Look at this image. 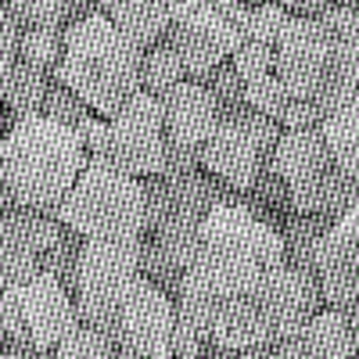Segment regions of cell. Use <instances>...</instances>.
<instances>
[{
  "mask_svg": "<svg viewBox=\"0 0 359 359\" xmlns=\"http://www.w3.org/2000/svg\"><path fill=\"white\" fill-rule=\"evenodd\" d=\"M86 165L79 133L47 115H29L0 140V172L18 205L40 208L57 219V205Z\"/></svg>",
  "mask_w": 359,
  "mask_h": 359,
  "instance_id": "cell-1",
  "label": "cell"
},
{
  "mask_svg": "<svg viewBox=\"0 0 359 359\" xmlns=\"http://www.w3.org/2000/svg\"><path fill=\"white\" fill-rule=\"evenodd\" d=\"M140 57L144 50L133 40L94 15L65 29V54L50 76L79 94L94 115L111 118L140 90Z\"/></svg>",
  "mask_w": 359,
  "mask_h": 359,
  "instance_id": "cell-2",
  "label": "cell"
},
{
  "mask_svg": "<svg viewBox=\"0 0 359 359\" xmlns=\"http://www.w3.org/2000/svg\"><path fill=\"white\" fill-rule=\"evenodd\" d=\"M57 223L83 237H144L140 180L111 162L86 158L72 191L57 205Z\"/></svg>",
  "mask_w": 359,
  "mask_h": 359,
  "instance_id": "cell-3",
  "label": "cell"
},
{
  "mask_svg": "<svg viewBox=\"0 0 359 359\" xmlns=\"http://www.w3.org/2000/svg\"><path fill=\"white\" fill-rule=\"evenodd\" d=\"M140 277V237H83L76 313L83 323L115 338L118 306Z\"/></svg>",
  "mask_w": 359,
  "mask_h": 359,
  "instance_id": "cell-4",
  "label": "cell"
},
{
  "mask_svg": "<svg viewBox=\"0 0 359 359\" xmlns=\"http://www.w3.org/2000/svg\"><path fill=\"white\" fill-rule=\"evenodd\" d=\"M76 323L79 313L72 291L50 273H36L0 291V331H4V338L29 341L40 352L54 355V348L65 341Z\"/></svg>",
  "mask_w": 359,
  "mask_h": 359,
  "instance_id": "cell-5",
  "label": "cell"
},
{
  "mask_svg": "<svg viewBox=\"0 0 359 359\" xmlns=\"http://www.w3.org/2000/svg\"><path fill=\"white\" fill-rule=\"evenodd\" d=\"M172 320H176L172 298L140 273L126 291L123 306H118V323H115L118 355L133 359L172 355Z\"/></svg>",
  "mask_w": 359,
  "mask_h": 359,
  "instance_id": "cell-6",
  "label": "cell"
},
{
  "mask_svg": "<svg viewBox=\"0 0 359 359\" xmlns=\"http://www.w3.org/2000/svg\"><path fill=\"white\" fill-rule=\"evenodd\" d=\"M111 165L130 176H158L165 162L162 97L137 90L111 118Z\"/></svg>",
  "mask_w": 359,
  "mask_h": 359,
  "instance_id": "cell-7",
  "label": "cell"
},
{
  "mask_svg": "<svg viewBox=\"0 0 359 359\" xmlns=\"http://www.w3.org/2000/svg\"><path fill=\"white\" fill-rule=\"evenodd\" d=\"M331 54H334V40L323 33L316 18L291 15L273 47V72L294 97L316 101L327 79H331Z\"/></svg>",
  "mask_w": 359,
  "mask_h": 359,
  "instance_id": "cell-8",
  "label": "cell"
},
{
  "mask_svg": "<svg viewBox=\"0 0 359 359\" xmlns=\"http://www.w3.org/2000/svg\"><path fill=\"white\" fill-rule=\"evenodd\" d=\"M255 302H259V313H262L269 334H273V345H277L287 334H294L313 313L323 309V287L316 277L294 269L291 262L262 266Z\"/></svg>",
  "mask_w": 359,
  "mask_h": 359,
  "instance_id": "cell-9",
  "label": "cell"
},
{
  "mask_svg": "<svg viewBox=\"0 0 359 359\" xmlns=\"http://www.w3.org/2000/svg\"><path fill=\"white\" fill-rule=\"evenodd\" d=\"M201 241L205 248H219L233 255H248L262 266H280L287 262L284 233L248 212L245 205H212L201 216Z\"/></svg>",
  "mask_w": 359,
  "mask_h": 359,
  "instance_id": "cell-10",
  "label": "cell"
},
{
  "mask_svg": "<svg viewBox=\"0 0 359 359\" xmlns=\"http://www.w3.org/2000/svg\"><path fill=\"white\" fill-rule=\"evenodd\" d=\"M323 302L352 313L359 306V208L338 216L316 248Z\"/></svg>",
  "mask_w": 359,
  "mask_h": 359,
  "instance_id": "cell-11",
  "label": "cell"
},
{
  "mask_svg": "<svg viewBox=\"0 0 359 359\" xmlns=\"http://www.w3.org/2000/svg\"><path fill=\"white\" fill-rule=\"evenodd\" d=\"M219 123V101L212 97V90L198 79H184L176 83L169 94L162 97V130H165V144L176 147H191L201 151L208 133Z\"/></svg>",
  "mask_w": 359,
  "mask_h": 359,
  "instance_id": "cell-12",
  "label": "cell"
},
{
  "mask_svg": "<svg viewBox=\"0 0 359 359\" xmlns=\"http://www.w3.org/2000/svg\"><path fill=\"white\" fill-rule=\"evenodd\" d=\"M262 162L266 158L255 147V140L248 137V130L241 123H233V118H219L216 130L208 133V140L201 147V165L216 180L230 184L233 191H252Z\"/></svg>",
  "mask_w": 359,
  "mask_h": 359,
  "instance_id": "cell-13",
  "label": "cell"
},
{
  "mask_svg": "<svg viewBox=\"0 0 359 359\" xmlns=\"http://www.w3.org/2000/svg\"><path fill=\"white\" fill-rule=\"evenodd\" d=\"M273 355L280 359H345L355 355V338H352V323L345 309L327 306L320 313H313L294 334H287L284 341L273 345Z\"/></svg>",
  "mask_w": 359,
  "mask_h": 359,
  "instance_id": "cell-14",
  "label": "cell"
},
{
  "mask_svg": "<svg viewBox=\"0 0 359 359\" xmlns=\"http://www.w3.org/2000/svg\"><path fill=\"white\" fill-rule=\"evenodd\" d=\"M287 208L291 212H323L338 219L352 212V208H359V176L331 162L323 172L287 187Z\"/></svg>",
  "mask_w": 359,
  "mask_h": 359,
  "instance_id": "cell-15",
  "label": "cell"
},
{
  "mask_svg": "<svg viewBox=\"0 0 359 359\" xmlns=\"http://www.w3.org/2000/svg\"><path fill=\"white\" fill-rule=\"evenodd\" d=\"M65 223H57L54 216L40 212L29 205H4L0 208V252H29V255H43L57 245Z\"/></svg>",
  "mask_w": 359,
  "mask_h": 359,
  "instance_id": "cell-16",
  "label": "cell"
},
{
  "mask_svg": "<svg viewBox=\"0 0 359 359\" xmlns=\"http://www.w3.org/2000/svg\"><path fill=\"white\" fill-rule=\"evenodd\" d=\"M273 165L277 172L284 176V184H302V180L323 172L331 165V151L323 144V133L320 126H309V130H284L277 147H273Z\"/></svg>",
  "mask_w": 359,
  "mask_h": 359,
  "instance_id": "cell-17",
  "label": "cell"
},
{
  "mask_svg": "<svg viewBox=\"0 0 359 359\" xmlns=\"http://www.w3.org/2000/svg\"><path fill=\"white\" fill-rule=\"evenodd\" d=\"M101 15L140 50L162 43L169 33V15L162 0H101Z\"/></svg>",
  "mask_w": 359,
  "mask_h": 359,
  "instance_id": "cell-18",
  "label": "cell"
},
{
  "mask_svg": "<svg viewBox=\"0 0 359 359\" xmlns=\"http://www.w3.org/2000/svg\"><path fill=\"white\" fill-rule=\"evenodd\" d=\"M47 90H50V72L22 62V57L0 72V97H4L8 108H11V126L18 123V118H29V115L43 111Z\"/></svg>",
  "mask_w": 359,
  "mask_h": 359,
  "instance_id": "cell-19",
  "label": "cell"
},
{
  "mask_svg": "<svg viewBox=\"0 0 359 359\" xmlns=\"http://www.w3.org/2000/svg\"><path fill=\"white\" fill-rule=\"evenodd\" d=\"M320 133H323L327 151H331V162L359 176V97L327 111L320 118Z\"/></svg>",
  "mask_w": 359,
  "mask_h": 359,
  "instance_id": "cell-20",
  "label": "cell"
},
{
  "mask_svg": "<svg viewBox=\"0 0 359 359\" xmlns=\"http://www.w3.org/2000/svg\"><path fill=\"white\" fill-rule=\"evenodd\" d=\"M331 223L334 219L323 212H291V219L284 226V248H287V262L294 269L316 277V248L323 241V233L331 230Z\"/></svg>",
  "mask_w": 359,
  "mask_h": 359,
  "instance_id": "cell-21",
  "label": "cell"
},
{
  "mask_svg": "<svg viewBox=\"0 0 359 359\" xmlns=\"http://www.w3.org/2000/svg\"><path fill=\"white\" fill-rule=\"evenodd\" d=\"M187 72H184V62H180V54L172 50L169 40L147 47L144 57H140V90L155 97H165L176 83H184Z\"/></svg>",
  "mask_w": 359,
  "mask_h": 359,
  "instance_id": "cell-22",
  "label": "cell"
},
{
  "mask_svg": "<svg viewBox=\"0 0 359 359\" xmlns=\"http://www.w3.org/2000/svg\"><path fill=\"white\" fill-rule=\"evenodd\" d=\"M151 237H155L158 248H162L180 269H187V266L201 255V248H205V241H201V219H169V223L155 226Z\"/></svg>",
  "mask_w": 359,
  "mask_h": 359,
  "instance_id": "cell-23",
  "label": "cell"
},
{
  "mask_svg": "<svg viewBox=\"0 0 359 359\" xmlns=\"http://www.w3.org/2000/svg\"><path fill=\"white\" fill-rule=\"evenodd\" d=\"M65 54V29L62 25H29L22 33V47L18 57L29 65H36L43 72H54L57 62Z\"/></svg>",
  "mask_w": 359,
  "mask_h": 359,
  "instance_id": "cell-24",
  "label": "cell"
},
{
  "mask_svg": "<svg viewBox=\"0 0 359 359\" xmlns=\"http://www.w3.org/2000/svg\"><path fill=\"white\" fill-rule=\"evenodd\" d=\"M54 355L57 359H108V355H118V345H115L111 334H104L97 327L79 320L65 334V341L54 348Z\"/></svg>",
  "mask_w": 359,
  "mask_h": 359,
  "instance_id": "cell-25",
  "label": "cell"
},
{
  "mask_svg": "<svg viewBox=\"0 0 359 359\" xmlns=\"http://www.w3.org/2000/svg\"><path fill=\"white\" fill-rule=\"evenodd\" d=\"M79 255H83V233L76 230H62V237H57V245L50 252L40 255V266H43V273L57 277L69 291H76V277H79Z\"/></svg>",
  "mask_w": 359,
  "mask_h": 359,
  "instance_id": "cell-26",
  "label": "cell"
},
{
  "mask_svg": "<svg viewBox=\"0 0 359 359\" xmlns=\"http://www.w3.org/2000/svg\"><path fill=\"white\" fill-rule=\"evenodd\" d=\"M245 97H248V104H252L255 111L277 118V123H284V115H287L291 104H294V94L280 83L277 72L259 76V79H248V83H245Z\"/></svg>",
  "mask_w": 359,
  "mask_h": 359,
  "instance_id": "cell-27",
  "label": "cell"
},
{
  "mask_svg": "<svg viewBox=\"0 0 359 359\" xmlns=\"http://www.w3.org/2000/svg\"><path fill=\"white\" fill-rule=\"evenodd\" d=\"M140 273L151 280L155 287H162L169 298L180 294V284H184V269H180L162 248L155 237H140Z\"/></svg>",
  "mask_w": 359,
  "mask_h": 359,
  "instance_id": "cell-28",
  "label": "cell"
},
{
  "mask_svg": "<svg viewBox=\"0 0 359 359\" xmlns=\"http://www.w3.org/2000/svg\"><path fill=\"white\" fill-rule=\"evenodd\" d=\"M40 115H47V118H54V123H65V126L76 130L86 115H94V108H90L79 94H72L65 83H57L50 76V90H47V101H43V111Z\"/></svg>",
  "mask_w": 359,
  "mask_h": 359,
  "instance_id": "cell-29",
  "label": "cell"
},
{
  "mask_svg": "<svg viewBox=\"0 0 359 359\" xmlns=\"http://www.w3.org/2000/svg\"><path fill=\"white\" fill-rule=\"evenodd\" d=\"M205 86L212 90V97L219 101V115H223V111H233V108H241V104H248V97H245V79L237 76L233 62H219L212 72L205 76Z\"/></svg>",
  "mask_w": 359,
  "mask_h": 359,
  "instance_id": "cell-30",
  "label": "cell"
},
{
  "mask_svg": "<svg viewBox=\"0 0 359 359\" xmlns=\"http://www.w3.org/2000/svg\"><path fill=\"white\" fill-rule=\"evenodd\" d=\"M287 18H291V15H287V8H280V4H255V8H248V40L266 43V47H277ZM248 40H245V43H248Z\"/></svg>",
  "mask_w": 359,
  "mask_h": 359,
  "instance_id": "cell-31",
  "label": "cell"
},
{
  "mask_svg": "<svg viewBox=\"0 0 359 359\" xmlns=\"http://www.w3.org/2000/svg\"><path fill=\"white\" fill-rule=\"evenodd\" d=\"M25 29L29 25H62L69 0H0Z\"/></svg>",
  "mask_w": 359,
  "mask_h": 359,
  "instance_id": "cell-32",
  "label": "cell"
},
{
  "mask_svg": "<svg viewBox=\"0 0 359 359\" xmlns=\"http://www.w3.org/2000/svg\"><path fill=\"white\" fill-rule=\"evenodd\" d=\"M230 62H233L237 76H241L245 83L248 79H259V76H269V72H273V47L248 40V43H241V47L233 50Z\"/></svg>",
  "mask_w": 359,
  "mask_h": 359,
  "instance_id": "cell-33",
  "label": "cell"
},
{
  "mask_svg": "<svg viewBox=\"0 0 359 359\" xmlns=\"http://www.w3.org/2000/svg\"><path fill=\"white\" fill-rule=\"evenodd\" d=\"M316 22L323 25V33L338 40V43H359V15L348 4H331L323 15H316Z\"/></svg>",
  "mask_w": 359,
  "mask_h": 359,
  "instance_id": "cell-34",
  "label": "cell"
},
{
  "mask_svg": "<svg viewBox=\"0 0 359 359\" xmlns=\"http://www.w3.org/2000/svg\"><path fill=\"white\" fill-rule=\"evenodd\" d=\"M36 273H43L40 255H29V252H0V291L15 287V284L36 277Z\"/></svg>",
  "mask_w": 359,
  "mask_h": 359,
  "instance_id": "cell-35",
  "label": "cell"
},
{
  "mask_svg": "<svg viewBox=\"0 0 359 359\" xmlns=\"http://www.w3.org/2000/svg\"><path fill=\"white\" fill-rule=\"evenodd\" d=\"M76 133H79L83 147L90 151V158L111 162V123H104V118H97V115H86L76 126Z\"/></svg>",
  "mask_w": 359,
  "mask_h": 359,
  "instance_id": "cell-36",
  "label": "cell"
},
{
  "mask_svg": "<svg viewBox=\"0 0 359 359\" xmlns=\"http://www.w3.org/2000/svg\"><path fill=\"white\" fill-rule=\"evenodd\" d=\"M205 352H208V338L184 313H176V320H172V355L194 359V355H205Z\"/></svg>",
  "mask_w": 359,
  "mask_h": 359,
  "instance_id": "cell-37",
  "label": "cell"
},
{
  "mask_svg": "<svg viewBox=\"0 0 359 359\" xmlns=\"http://www.w3.org/2000/svg\"><path fill=\"white\" fill-rule=\"evenodd\" d=\"M22 33H25V25H22L4 4H0V72H4L11 62H18Z\"/></svg>",
  "mask_w": 359,
  "mask_h": 359,
  "instance_id": "cell-38",
  "label": "cell"
},
{
  "mask_svg": "<svg viewBox=\"0 0 359 359\" xmlns=\"http://www.w3.org/2000/svg\"><path fill=\"white\" fill-rule=\"evenodd\" d=\"M198 169H201V151L165 144V162H162L158 176H187V172H198Z\"/></svg>",
  "mask_w": 359,
  "mask_h": 359,
  "instance_id": "cell-39",
  "label": "cell"
},
{
  "mask_svg": "<svg viewBox=\"0 0 359 359\" xmlns=\"http://www.w3.org/2000/svg\"><path fill=\"white\" fill-rule=\"evenodd\" d=\"M331 4L334 0H280V8H287V15H302V18H316Z\"/></svg>",
  "mask_w": 359,
  "mask_h": 359,
  "instance_id": "cell-40",
  "label": "cell"
},
{
  "mask_svg": "<svg viewBox=\"0 0 359 359\" xmlns=\"http://www.w3.org/2000/svg\"><path fill=\"white\" fill-rule=\"evenodd\" d=\"M348 323H352V338H355V355H359V306L348 313Z\"/></svg>",
  "mask_w": 359,
  "mask_h": 359,
  "instance_id": "cell-41",
  "label": "cell"
},
{
  "mask_svg": "<svg viewBox=\"0 0 359 359\" xmlns=\"http://www.w3.org/2000/svg\"><path fill=\"white\" fill-rule=\"evenodd\" d=\"M15 198H11V191H8V184H4V172H0V208L4 205H11Z\"/></svg>",
  "mask_w": 359,
  "mask_h": 359,
  "instance_id": "cell-42",
  "label": "cell"
},
{
  "mask_svg": "<svg viewBox=\"0 0 359 359\" xmlns=\"http://www.w3.org/2000/svg\"><path fill=\"white\" fill-rule=\"evenodd\" d=\"M345 4H348V8H352V11L359 15V0H345Z\"/></svg>",
  "mask_w": 359,
  "mask_h": 359,
  "instance_id": "cell-43",
  "label": "cell"
},
{
  "mask_svg": "<svg viewBox=\"0 0 359 359\" xmlns=\"http://www.w3.org/2000/svg\"><path fill=\"white\" fill-rule=\"evenodd\" d=\"M0 345H4V331H0Z\"/></svg>",
  "mask_w": 359,
  "mask_h": 359,
  "instance_id": "cell-44",
  "label": "cell"
},
{
  "mask_svg": "<svg viewBox=\"0 0 359 359\" xmlns=\"http://www.w3.org/2000/svg\"><path fill=\"white\" fill-rule=\"evenodd\" d=\"M241 4H252V0H241Z\"/></svg>",
  "mask_w": 359,
  "mask_h": 359,
  "instance_id": "cell-45",
  "label": "cell"
},
{
  "mask_svg": "<svg viewBox=\"0 0 359 359\" xmlns=\"http://www.w3.org/2000/svg\"><path fill=\"white\" fill-rule=\"evenodd\" d=\"M0 140H4V130H0Z\"/></svg>",
  "mask_w": 359,
  "mask_h": 359,
  "instance_id": "cell-46",
  "label": "cell"
}]
</instances>
